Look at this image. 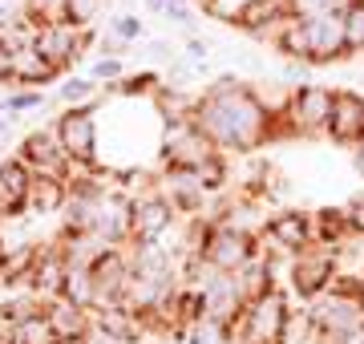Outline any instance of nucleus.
<instances>
[{
    "label": "nucleus",
    "instance_id": "f257e3e1",
    "mask_svg": "<svg viewBox=\"0 0 364 344\" xmlns=\"http://www.w3.org/2000/svg\"><path fill=\"white\" fill-rule=\"evenodd\" d=\"M195 126L215 142L219 154L223 150L251 154V150L267 146L279 134H291L284 122H275L259 106V97L251 93V85H243V81H235V77H219L207 93H198Z\"/></svg>",
    "mask_w": 364,
    "mask_h": 344
},
{
    "label": "nucleus",
    "instance_id": "f03ea898",
    "mask_svg": "<svg viewBox=\"0 0 364 344\" xmlns=\"http://www.w3.org/2000/svg\"><path fill=\"white\" fill-rule=\"evenodd\" d=\"M272 45H275V53H284L287 61H304V65H332L340 57H348L340 9L316 13V16H291L272 37Z\"/></svg>",
    "mask_w": 364,
    "mask_h": 344
},
{
    "label": "nucleus",
    "instance_id": "7ed1b4c3",
    "mask_svg": "<svg viewBox=\"0 0 364 344\" xmlns=\"http://www.w3.org/2000/svg\"><path fill=\"white\" fill-rule=\"evenodd\" d=\"M304 320H308V328L324 344H336L348 332H360L364 328V304H360V291H356V279L344 284V276H336L332 288H324L316 300H308Z\"/></svg>",
    "mask_w": 364,
    "mask_h": 344
},
{
    "label": "nucleus",
    "instance_id": "20e7f679",
    "mask_svg": "<svg viewBox=\"0 0 364 344\" xmlns=\"http://www.w3.org/2000/svg\"><path fill=\"white\" fill-rule=\"evenodd\" d=\"M255 255H259V235L247 227L219 223V219H210L207 235L198 243V259L210 264L215 272H227V276H239Z\"/></svg>",
    "mask_w": 364,
    "mask_h": 344
},
{
    "label": "nucleus",
    "instance_id": "39448f33",
    "mask_svg": "<svg viewBox=\"0 0 364 344\" xmlns=\"http://www.w3.org/2000/svg\"><path fill=\"white\" fill-rule=\"evenodd\" d=\"M53 130H57V142H61L73 171H93L97 166V118H93V106L61 109Z\"/></svg>",
    "mask_w": 364,
    "mask_h": 344
},
{
    "label": "nucleus",
    "instance_id": "423d86ee",
    "mask_svg": "<svg viewBox=\"0 0 364 344\" xmlns=\"http://www.w3.org/2000/svg\"><path fill=\"white\" fill-rule=\"evenodd\" d=\"M33 45H37V53L65 77L69 69L85 57V49L93 45V33L90 28H73L69 21H45V25H37Z\"/></svg>",
    "mask_w": 364,
    "mask_h": 344
},
{
    "label": "nucleus",
    "instance_id": "0eeeda50",
    "mask_svg": "<svg viewBox=\"0 0 364 344\" xmlns=\"http://www.w3.org/2000/svg\"><path fill=\"white\" fill-rule=\"evenodd\" d=\"M332 106H336V90H332V85H312V81H304V85H296V93H291L287 130L304 134V138H320V134H328Z\"/></svg>",
    "mask_w": 364,
    "mask_h": 344
},
{
    "label": "nucleus",
    "instance_id": "6e6552de",
    "mask_svg": "<svg viewBox=\"0 0 364 344\" xmlns=\"http://www.w3.org/2000/svg\"><path fill=\"white\" fill-rule=\"evenodd\" d=\"M336 259L340 255L332 243H312V247L291 255V288H296V296L316 300L324 288H332V279L340 276Z\"/></svg>",
    "mask_w": 364,
    "mask_h": 344
},
{
    "label": "nucleus",
    "instance_id": "1a4fd4ad",
    "mask_svg": "<svg viewBox=\"0 0 364 344\" xmlns=\"http://www.w3.org/2000/svg\"><path fill=\"white\" fill-rule=\"evenodd\" d=\"M215 154H219L215 142L195 126V118L191 122H166V126H162V162H166V166H191V171H198V166H207Z\"/></svg>",
    "mask_w": 364,
    "mask_h": 344
},
{
    "label": "nucleus",
    "instance_id": "9d476101",
    "mask_svg": "<svg viewBox=\"0 0 364 344\" xmlns=\"http://www.w3.org/2000/svg\"><path fill=\"white\" fill-rule=\"evenodd\" d=\"M312 243H316V215H308V211L272 215L267 227H263V235H259V247L267 255H275V252L296 255V252H304V247H312Z\"/></svg>",
    "mask_w": 364,
    "mask_h": 344
},
{
    "label": "nucleus",
    "instance_id": "9b49d317",
    "mask_svg": "<svg viewBox=\"0 0 364 344\" xmlns=\"http://www.w3.org/2000/svg\"><path fill=\"white\" fill-rule=\"evenodd\" d=\"M198 300H203V316L210 320H223V324H235L243 316V291H239V279L227 276V272H210L203 284H198Z\"/></svg>",
    "mask_w": 364,
    "mask_h": 344
},
{
    "label": "nucleus",
    "instance_id": "f8f14e48",
    "mask_svg": "<svg viewBox=\"0 0 364 344\" xmlns=\"http://www.w3.org/2000/svg\"><path fill=\"white\" fill-rule=\"evenodd\" d=\"M16 158L25 162L33 174H65V178L73 174V166H69V158H65V150H61V142H57V130H53V126L25 134Z\"/></svg>",
    "mask_w": 364,
    "mask_h": 344
},
{
    "label": "nucleus",
    "instance_id": "ddd939ff",
    "mask_svg": "<svg viewBox=\"0 0 364 344\" xmlns=\"http://www.w3.org/2000/svg\"><path fill=\"white\" fill-rule=\"evenodd\" d=\"M93 235L117 247V243H134V199L122 190H105L97 203V227Z\"/></svg>",
    "mask_w": 364,
    "mask_h": 344
},
{
    "label": "nucleus",
    "instance_id": "4468645a",
    "mask_svg": "<svg viewBox=\"0 0 364 344\" xmlns=\"http://www.w3.org/2000/svg\"><path fill=\"white\" fill-rule=\"evenodd\" d=\"M93 332H102L109 344H138L150 332V320L130 304H102L93 308Z\"/></svg>",
    "mask_w": 364,
    "mask_h": 344
},
{
    "label": "nucleus",
    "instance_id": "2eb2a0df",
    "mask_svg": "<svg viewBox=\"0 0 364 344\" xmlns=\"http://www.w3.org/2000/svg\"><path fill=\"white\" fill-rule=\"evenodd\" d=\"M174 223H178V211L162 190L150 186L146 195L134 199V239H166Z\"/></svg>",
    "mask_w": 364,
    "mask_h": 344
},
{
    "label": "nucleus",
    "instance_id": "dca6fc26",
    "mask_svg": "<svg viewBox=\"0 0 364 344\" xmlns=\"http://www.w3.org/2000/svg\"><path fill=\"white\" fill-rule=\"evenodd\" d=\"M45 320L57 340H73V344H85L93 336V312L90 308H77L73 300L65 296H53L45 300Z\"/></svg>",
    "mask_w": 364,
    "mask_h": 344
},
{
    "label": "nucleus",
    "instance_id": "f3484780",
    "mask_svg": "<svg viewBox=\"0 0 364 344\" xmlns=\"http://www.w3.org/2000/svg\"><path fill=\"white\" fill-rule=\"evenodd\" d=\"M328 138L340 146H360L364 142V93L336 90V106L328 122Z\"/></svg>",
    "mask_w": 364,
    "mask_h": 344
},
{
    "label": "nucleus",
    "instance_id": "a211bd4d",
    "mask_svg": "<svg viewBox=\"0 0 364 344\" xmlns=\"http://www.w3.org/2000/svg\"><path fill=\"white\" fill-rule=\"evenodd\" d=\"M162 195L174 203L178 215H198V207H203V199H207L210 190H207V183H203L198 171H191V166H166V174H162Z\"/></svg>",
    "mask_w": 364,
    "mask_h": 344
},
{
    "label": "nucleus",
    "instance_id": "6ab92c4d",
    "mask_svg": "<svg viewBox=\"0 0 364 344\" xmlns=\"http://www.w3.org/2000/svg\"><path fill=\"white\" fill-rule=\"evenodd\" d=\"M28 190H33V171L21 158L0 162V215H25Z\"/></svg>",
    "mask_w": 364,
    "mask_h": 344
},
{
    "label": "nucleus",
    "instance_id": "aec40b11",
    "mask_svg": "<svg viewBox=\"0 0 364 344\" xmlns=\"http://www.w3.org/2000/svg\"><path fill=\"white\" fill-rule=\"evenodd\" d=\"M65 267H69V255L65 247L53 252V247H41L37 252V264L28 272V291H37L41 300H53L61 296V284H65Z\"/></svg>",
    "mask_w": 364,
    "mask_h": 344
},
{
    "label": "nucleus",
    "instance_id": "412c9836",
    "mask_svg": "<svg viewBox=\"0 0 364 344\" xmlns=\"http://www.w3.org/2000/svg\"><path fill=\"white\" fill-rule=\"evenodd\" d=\"M57 77H61V73H57V69L37 53V45H25V49H16V53H13V85H16V90L53 85Z\"/></svg>",
    "mask_w": 364,
    "mask_h": 344
},
{
    "label": "nucleus",
    "instance_id": "4be33fe9",
    "mask_svg": "<svg viewBox=\"0 0 364 344\" xmlns=\"http://www.w3.org/2000/svg\"><path fill=\"white\" fill-rule=\"evenodd\" d=\"M65 203H69V178H65V174H33V190H28V215L65 211Z\"/></svg>",
    "mask_w": 364,
    "mask_h": 344
},
{
    "label": "nucleus",
    "instance_id": "5701e85b",
    "mask_svg": "<svg viewBox=\"0 0 364 344\" xmlns=\"http://www.w3.org/2000/svg\"><path fill=\"white\" fill-rule=\"evenodd\" d=\"M61 296L73 300L77 308H97V279H93V264H73L65 267V284H61Z\"/></svg>",
    "mask_w": 364,
    "mask_h": 344
},
{
    "label": "nucleus",
    "instance_id": "b1692460",
    "mask_svg": "<svg viewBox=\"0 0 364 344\" xmlns=\"http://www.w3.org/2000/svg\"><path fill=\"white\" fill-rule=\"evenodd\" d=\"M195 102L198 97H191V93L178 90V85H158L154 90V106H158L162 126H166V122H191L195 118Z\"/></svg>",
    "mask_w": 364,
    "mask_h": 344
},
{
    "label": "nucleus",
    "instance_id": "393cba45",
    "mask_svg": "<svg viewBox=\"0 0 364 344\" xmlns=\"http://www.w3.org/2000/svg\"><path fill=\"white\" fill-rule=\"evenodd\" d=\"M97 81L93 77H65L57 85V102L65 109H81V106H97Z\"/></svg>",
    "mask_w": 364,
    "mask_h": 344
},
{
    "label": "nucleus",
    "instance_id": "a878e982",
    "mask_svg": "<svg viewBox=\"0 0 364 344\" xmlns=\"http://www.w3.org/2000/svg\"><path fill=\"white\" fill-rule=\"evenodd\" d=\"M340 25H344V49L352 53H364V0H348L340 9Z\"/></svg>",
    "mask_w": 364,
    "mask_h": 344
},
{
    "label": "nucleus",
    "instance_id": "bb28decb",
    "mask_svg": "<svg viewBox=\"0 0 364 344\" xmlns=\"http://www.w3.org/2000/svg\"><path fill=\"white\" fill-rule=\"evenodd\" d=\"M109 9V0H65V21L73 28H90L102 21V13Z\"/></svg>",
    "mask_w": 364,
    "mask_h": 344
},
{
    "label": "nucleus",
    "instance_id": "cd10ccee",
    "mask_svg": "<svg viewBox=\"0 0 364 344\" xmlns=\"http://www.w3.org/2000/svg\"><path fill=\"white\" fill-rule=\"evenodd\" d=\"M186 344H231V324L210 316H198L191 328H186Z\"/></svg>",
    "mask_w": 364,
    "mask_h": 344
},
{
    "label": "nucleus",
    "instance_id": "c85d7f7f",
    "mask_svg": "<svg viewBox=\"0 0 364 344\" xmlns=\"http://www.w3.org/2000/svg\"><path fill=\"white\" fill-rule=\"evenodd\" d=\"M13 344H53L57 336H53V328H49V320H45V312L41 316H28V320H21V324H13Z\"/></svg>",
    "mask_w": 364,
    "mask_h": 344
},
{
    "label": "nucleus",
    "instance_id": "c756f323",
    "mask_svg": "<svg viewBox=\"0 0 364 344\" xmlns=\"http://www.w3.org/2000/svg\"><path fill=\"white\" fill-rule=\"evenodd\" d=\"M33 25V0H0V37Z\"/></svg>",
    "mask_w": 364,
    "mask_h": 344
},
{
    "label": "nucleus",
    "instance_id": "7c9ffc66",
    "mask_svg": "<svg viewBox=\"0 0 364 344\" xmlns=\"http://www.w3.org/2000/svg\"><path fill=\"white\" fill-rule=\"evenodd\" d=\"M90 77L105 81V85H117V81L126 77V61H122V57H97L93 69H90Z\"/></svg>",
    "mask_w": 364,
    "mask_h": 344
},
{
    "label": "nucleus",
    "instance_id": "2f4dec72",
    "mask_svg": "<svg viewBox=\"0 0 364 344\" xmlns=\"http://www.w3.org/2000/svg\"><path fill=\"white\" fill-rule=\"evenodd\" d=\"M41 106H45L41 90H13L4 97V114H25V109H41Z\"/></svg>",
    "mask_w": 364,
    "mask_h": 344
},
{
    "label": "nucleus",
    "instance_id": "473e14b6",
    "mask_svg": "<svg viewBox=\"0 0 364 344\" xmlns=\"http://www.w3.org/2000/svg\"><path fill=\"white\" fill-rule=\"evenodd\" d=\"M154 85H158V77L154 73H134V77H122L117 85H105V93H154Z\"/></svg>",
    "mask_w": 364,
    "mask_h": 344
},
{
    "label": "nucleus",
    "instance_id": "72a5a7b5",
    "mask_svg": "<svg viewBox=\"0 0 364 344\" xmlns=\"http://www.w3.org/2000/svg\"><path fill=\"white\" fill-rule=\"evenodd\" d=\"M109 37H117V41H126V45H134V41L142 37V21H138V16H130V13L114 16V21H109Z\"/></svg>",
    "mask_w": 364,
    "mask_h": 344
},
{
    "label": "nucleus",
    "instance_id": "f704fd0d",
    "mask_svg": "<svg viewBox=\"0 0 364 344\" xmlns=\"http://www.w3.org/2000/svg\"><path fill=\"white\" fill-rule=\"evenodd\" d=\"M348 0H287L291 16H316V13H332V9H344Z\"/></svg>",
    "mask_w": 364,
    "mask_h": 344
},
{
    "label": "nucleus",
    "instance_id": "c9c22d12",
    "mask_svg": "<svg viewBox=\"0 0 364 344\" xmlns=\"http://www.w3.org/2000/svg\"><path fill=\"white\" fill-rule=\"evenodd\" d=\"M65 21V0H33V25Z\"/></svg>",
    "mask_w": 364,
    "mask_h": 344
},
{
    "label": "nucleus",
    "instance_id": "e433bc0d",
    "mask_svg": "<svg viewBox=\"0 0 364 344\" xmlns=\"http://www.w3.org/2000/svg\"><path fill=\"white\" fill-rule=\"evenodd\" d=\"M344 219H348V231H352V235H364V195H356V199L344 207Z\"/></svg>",
    "mask_w": 364,
    "mask_h": 344
},
{
    "label": "nucleus",
    "instance_id": "4c0bfd02",
    "mask_svg": "<svg viewBox=\"0 0 364 344\" xmlns=\"http://www.w3.org/2000/svg\"><path fill=\"white\" fill-rule=\"evenodd\" d=\"M191 4H195V0H166V16L174 21V25L191 28L195 25V21H191Z\"/></svg>",
    "mask_w": 364,
    "mask_h": 344
},
{
    "label": "nucleus",
    "instance_id": "58836bf2",
    "mask_svg": "<svg viewBox=\"0 0 364 344\" xmlns=\"http://www.w3.org/2000/svg\"><path fill=\"white\" fill-rule=\"evenodd\" d=\"M207 57H210L207 41L203 37H186V61H195L198 69H207Z\"/></svg>",
    "mask_w": 364,
    "mask_h": 344
},
{
    "label": "nucleus",
    "instance_id": "ea45409f",
    "mask_svg": "<svg viewBox=\"0 0 364 344\" xmlns=\"http://www.w3.org/2000/svg\"><path fill=\"white\" fill-rule=\"evenodd\" d=\"M13 53L16 49H9V45L0 41V85H13Z\"/></svg>",
    "mask_w": 364,
    "mask_h": 344
},
{
    "label": "nucleus",
    "instance_id": "a19ab883",
    "mask_svg": "<svg viewBox=\"0 0 364 344\" xmlns=\"http://www.w3.org/2000/svg\"><path fill=\"white\" fill-rule=\"evenodd\" d=\"M13 122H16V114H0V146L13 138Z\"/></svg>",
    "mask_w": 364,
    "mask_h": 344
},
{
    "label": "nucleus",
    "instance_id": "79ce46f5",
    "mask_svg": "<svg viewBox=\"0 0 364 344\" xmlns=\"http://www.w3.org/2000/svg\"><path fill=\"white\" fill-rule=\"evenodd\" d=\"M352 166H356V174H364V142L352 146Z\"/></svg>",
    "mask_w": 364,
    "mask_h": 344
},
{
    "label": "nucleus",
    "instance_id": "37998d69",
    "mask_svg": "<svg viewBox=\"0 0 364 344\" xmlns=\"http://www.w3.org/2000/svg\"><path fill=\"white\" fill-rule=\"evenodd\" d=\"M146 9H150V13H158V16H166V0H146Z\"/></svg>",
    "mask_w": 364,
    "mask_h": 344
},
{
    "label": "nucleus",
    "instance_id": "c03bdc74",
    "mask_svg": "<svg viewBox=\"0 0 364 344\" xmlns=\"http://www.w3.org/2000/svg\"><path fill=\"white\" fill-rule=\"evenodd\" d=\"M336 344H364V328L360 332H348V336H344V340H336Z\"/></svg>",
    "mask_w": 364,
    "mask_h": 344
},
{
    "label": "nucleus",
    "instance_id": "a18cd8bd",
    "mask_svg": "<svg viewBox=\"0 0 364 344\" xmlns=\"http://www.w3.org/2000/svg\"><path fill=\"white\" fill-rule=\"evenodd\" d=\"M195 4H203V9H210V13L219 9V0H195Z\"/></svg>",
    "mask_w": 364,
    "mask_h": 344
},
{
    "label": "nucleus",
    "instance_id": "49530a36",
    "mask_svg": "<svg viewBox=\"0 0 364 344\" xmlns=\"http://www.w3.org/2000/svg\"><path fill=\"white\" fill-rule=\"evenodd\" d=\"M356 291H360V304H364V272L356 276Z\"/></svg>",
    "mask_w": 364,
    "mask_h": 344
},
{
    "label": "nucleus",
    "instance_id": "de8ad7c7",
    "mask_svg": "<svg viewBox=\"0 0 364 344\" xmlns=\"http://www.w3.org/2000/svg\"><path fill=\"white\" fill-rule=\"evenodd\" d=\"M53 344H73V340H53Z\"/></svg>",
    "mask_w": 364,
    "mask_h": 344
},
{
    "label": "nucleus",
    "instance_id": "09e8293b",
    "mask_svg": "<svg viewBox=\"0 0 364 344\" xmlns=\"http://www.w3.org/2000/svg\"><path fill=\"white\" fill-rule=\"evenodd\" d=\"M0 114H4V102H0Z\"/></svg>",
    "mask_w": 364,
    "mask_h": 344
}]
</instances>
